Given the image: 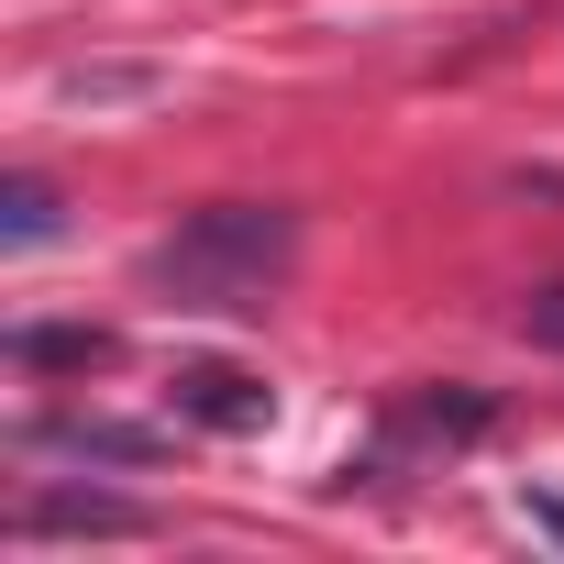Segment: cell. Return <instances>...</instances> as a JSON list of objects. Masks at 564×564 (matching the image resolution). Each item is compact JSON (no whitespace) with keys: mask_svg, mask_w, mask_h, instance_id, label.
<instances>
[{"mask_svg":"<svg viewBox=\"0 0 564 564\" xmlns=\"http://www.w3.org/2000/svg\"><path fill=\"white\" fill-rule=\"evenodd\" d=\"M300 265V210L289 199H210L188 210L166 243H144V289L166 311H210V322H243L289 289Z\"/></svg>","mask_w":564,"mask_h":564,"instance_id":"6da1fadb","label":"cell"},{"mask_svg":"<svg viewBox=\"0 0 564 564\" xmlns=\"http://www.w3.org/2000/svg\"><path fill=\"white\" fill-rule=\"evenodd\" d=\"M487 421H498V410H487L476 388H410V399L377 421V443H366L344 476H399L410 454H465V443H487Z\"/></svg>","mask_w":564,"mask_h":564,"instance_id":"7a4b0ae2","label":"cell"},{"mask_svg":"<svg viewBox=\"0 0 564 564\" xmlns=\"http://www.w3.org/2000/svg\"><path fill=\"white\" fill-rule=\"evenodd\" d=\"M166 399H177V421H199V432H265V421H276V388H265L254 366H221V355H177Z\"/></svg>","mask_w":564,"mask_h":564,"instance_id":"3957f363","label":"cell"},{"mask_svg":"<svg viewBox=\"0 0 564 564\" xmlns=\"http://www.w3.org/2000/svg\"><path fill=\"white\" fill-rule=\"evenodd\" d=\"M23 531H133V509L122 498H34Z\"/></svg>","mask_w":564,"mask_h":564,"instance_id":"277c9868","label":"cell"},{"mask_svg":"<svg viewBox=\"0 0 564 564\" xmlns=\"http://www.w3.org/2000/svg\"><path fill=\"white\" fill-rule=\"evenodd\" d=\"M0 232H12V243H45V232H56V188H45V177H12V199H0Z\"/></svg>","mask_w":564,"mask_h":564,"instance_id":"5b68a950","label":"cell"},{"mask_svg":"<svg viewBox=\"0 0 564 564\" xmlns=\"http://www.w3.org/2000/svg\"><path fill=\"white\" fill-rule=\"evenodd\" d=\"M520 333H531L542 355H564V276H553V289H531V300H520Z\"/></svg>","mask_w":564,"mask_h":564,"instance_id":"8992f818","label":"cell"},{"mask_svg":"<svg viewBox=\"0 0 564 564\" xmlns=\"http://www.w3.org/2000/svg\"><path fill=\"white\" fill-rule=\"evenodd\" d=\"M34 366H100V333H23Z\"/></svg>","mask_w":564,"mask_h":564,"instance_id":"52a82bcc","label":"cell"},{"mask_svg":"<svg viewBox=\"0 0 564 564\" xmlns=\"http://www.w3.org/2000/svg\"><path fill=\"white\" fill-rule=\"evenodd\" d=\"M531 520H542V531H564V498H531Z\"/></svg>","mask_w":564,"mask_h":564,"instance_id":"ba28073f","label":"cell"}]
</instances>
